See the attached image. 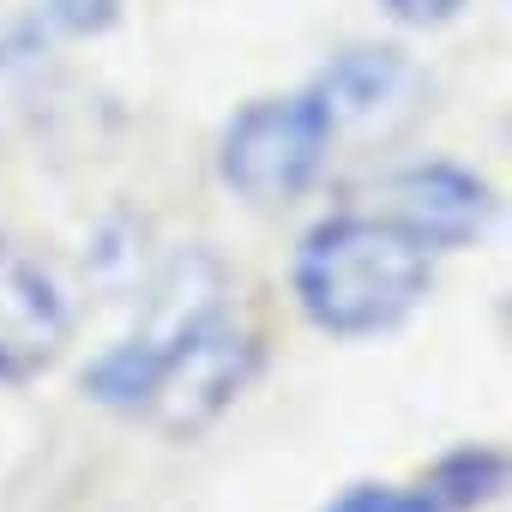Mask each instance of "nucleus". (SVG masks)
Segmentation results:
<instances>
[{
    "instance_id": "1a4fd4ad",
    "label": "nucleus",
    "mask_w": 512,
    "mask_h": 512,
    "mask_svg": "<svg viewBox=\"0 0 512 512\" xmlns=\"http://www.w3.org/2000/svg\"><path fill=\"white\" fill-rule=\"evenodd\" d=\"M121 0H49V25L55 31H97L115 19Z\"/></svg>"
},
{
    "instance_id": "9d476101",
    "label": "nucleus",
    "mask_w": 512,
    "mask_h": 512,
    "mask_svg": "<svg viewBox=\"0 0 512 512\" xmlns=\"http://www.w3.org/2000/svg\"><path fill=\"white\" fill-rule=\"evenodd\" d=\"M380 7H386L392 19H404V25H446L464 0H380Z\"/></svg>"
},
{
    "instance_id": "f257e3e1",
    "label": "nucleus",
    "mask_w": 512,
    "mask_h": 512,
    "mask_svg": "<svg viewBox=\"0 0 512 512\" xmlns=\"http://www.w3.org/2000/svg\"><path fill=\"white\" fill-rule=\"evenodd\" d=\"M260 368V344L253 332L217 308L199 302L181 320H169L163 332H139L127 344H115L91 374V398L127 416H145L169 434H199L205 422H217L235 392Z\"/></svg>"
},
{
    "instance_id": "f03ea898",
    "label": "nucleus",
    "mask_w": 512,
    "mask_h": 512,
    "mask_svg": "<svg viewBox=\"0 0 512 512\" xmlns=\"http://www.w3.org/2000/svg\"><path fill=\"white\" fill-rule=\"evenodd\" d=\"M428 247L392 217H326L296 253L302 314L332 338H374L410 320L428 296Z\"/></svg>"
},
{
    "instance_id": "6e6552de",
    "label": "nucleus",
    "mask_w": 512,
    "mask_h": 512,
    "mask_svg": "<svg viewBox=\"0 0 512 512\" xmlns=\"http://www.w3.org/2000/svg\"><path fill=\"white\" fill-rule=\"evenodd\" d=\"M332 512H446V506L428 488H380V482H362L344 500H332Z\"/></svg>"
},
{
    "instance_id": "39448f33",
    "label": "nucleus",
    "mask_w": 512,
    "mask_h": 512,
    "mask_svg": "<svg viewBox=\"0 0 512 512\" xmlns=\"http://www.w3.org/2000/svg\"><path fill=\"white\" fill-rule=\"evenodd\" d=\"M73 332L67 296L49 278L43 260L25 247L0 241V380H31L43 374Z\"/></svg>"
},
{
    "instance_id": "0eeeda50",
    "label": "nucleus",
    "mask_w": 512,
    "mask_h": 512,
    "mask_svg": "<svg viewBox=\"0 0 512 512\" xmlns=\"http://www.w3.org/2000/svg\"><path fill=\"white\" fill-rule=\"evenodd\" d=\"M500 488H506V458L494 446H458V452H446L434 464V482H428V494L446 512L488 506V500H500Z\"/></svg>"
},
{
    "instance_id": "7ed1b4c3",
    "label": "nucleus",
    "mask_w": 512,
    "mask_h": 512,
    "mask_svg": "<svg viewBox=\"0 0 512 512\" xmlns=\"http://www.w3.org/2000/svg\"><path fill=\"white\" fill-rule=\"evenodd\" d=\"M326 157H332V127L308 91L302 97H260L223 127L217 175L247 205H290L320 181Z\"/></svg>"
},
{
    "instance_id": "423d86ee",
    "label": "nucleus",
    "mask_w": 512,
    "mask_h": 512,
    "mask_svg": "<svg viewBox=\"0 0 512 512\" xmlns=\"http://www.w3.org/2000/svg\"><path fill=\"white\" fill-rule=\"evenodd\" d=\"M386 199H392V223L428 253L470 247L488 223V187L458 163H416V169L392 175Z\"/></svg>"
},
{
    "instance_id": "20e7f679",
    "label": "nucleus",
    "mask_w": 512,
    "mask_h": 512,
    "mask_svg": "<svg viewBox=\"0 0 512 512\" xmlns=\"http://www.w3.org/2000/svg\"><path fill=\"white\" fill-rule=\"evenodd\" d=\"M308 97L320 103L332 139L338 133L392 139L428 109V73L416 61H404L398 49H344V55H332V67L320 73V85Z\"/></svg>"
}]
</instances>
